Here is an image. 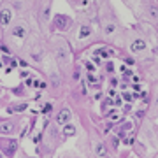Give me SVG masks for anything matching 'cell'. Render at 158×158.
Returning a JSON list of instances; mask_svg holds the SVG:
<instances>
[{
	"mask_svg": "<svg viewBox=\"0 0 158 158\" xmlns=\"http://www.w3.org/2000/svg\"><path fill=\"white\" fill-rule=\"evenodd\" d=\"M55 27H56V28H60V30H67L69 27H70V19L60 14V16L55 18Z\"/></svg>",
	"mask_w": 158,
	"mask_h": 158,
	"instance_id": "obj_1",
	"label": "cell"
},
{
	"mask_svg": "<svg viewBox=\"0 0 158 158\" xmlns=\"http://www.w3.org/2000/svg\"><path fill=\"white\" fill-rule=\"evenodd\" d=\"M16 141H4L2 142V149L6 151L7 156H11V155H14V151H16Z\"/></svg>",
	"mask_w": 158,
	"mask_h": 158,
	"instance_id": "obj_2",
	"label": "cell"
},
{
	"mask_svg": "<svg viewBox=\"0 0 158 158\" xmlns=\"http://www.w3.org/2000/svg\"><path fill=\"white\" fill-rule=\"evenodd\" d=\"M69 119H70V109H62V111L56 114V123L58 125H65Z\"/></svg>",
	"mask_w": 158,
	"mask_h": 158,
	"instance_id": "obj_3",
	"label": "cell"
},
{
	"mask_svg": "<svg viewBox=\"0 0 158 158\" xmlns=\"http://www.w3.org/2000/svg\"><path fill=\"white\" fill-rule=\"evenodd\" d=\"M11 18H12V14H11V11H9V9H2V11H0V23H2V27L9 25Z\"/></svg>",
	"mask_w": 158,
	"mask_h": 158,
	"instance_id": "obj_4",
	"label": "cell"
},
{
	"mask_svg": "<svg viewBox=\"0 0 158 158\" xmlns=\"http://www.w3.org/2000/svg\"><path fill=\"white\" fill-rule=\"evenodd\" d=\"M130 49L134 51V53L144 51V49H146V42H144L142 39H137V40H134V42H132V46H130Z\"/></svg>",
	"mask_w": 158,
	"mask_h": 158,
	"instance_id": "obj_5",
	"label": "cell"
},
{
	"mask_svg": "<svg viewBox=\"0 0 158 158\" xmlns=\"http://www.w3.org/2000/svg\"><path fill=\"white\" fill-rule=\"evenodd\" d=\"M25 34H27V27H25L23 23L16 25V27H14V30H12V35H14V37H19V39H21V37H25Z\"/></svg>",
	"mask_w": 158,
	"mask_h": 158,
	"instance_id": "obj_6",
	"label": "cell"
},
{
	"mask_svg": "<svg viewBox=\"0 0 158 158\" xmlns=\"http://www.w3.org/2000/svg\"><path fill=\"white\" fill-rule=\"evenodd\" d=\"M74 134H76V127L70 123H65V127H63V135L65 137H72Z\"/></svg>",
	"mask_w": 158,
	"mask_h": 158,
	"instance_id": "obj_7",
	"label": "cell"
},
{
	"mask_svg": "<svg viewBox=\"0 0 158 158\" xmlns=\"http://www.w3.org/2000/svg\"><path fill=\"white\" fill-rule=\"evenodd\" d=\"M28 86H34V88H44L46 83H42V81H37V79H30V81H28Z\"/></svg>",
	"mask_w": 158,
	"mask_h": 158,
	"instance_id": "obj_8",
	"label": "cell"
},
{
	"mask_svg": "<svg viewBox=\"0 0 158 158\" xmlns=\"http://www.w3.org/2000/svg\"><path fill=\"white\" fill-rule=\"evenodd\" d=\"M88 35H90V28H88L86 25H83L81 30H79V39H85V37H88Z\"/></svg>",
	"mask_w": 158,
	"mask_h": 158,
	"instance_id": "obj_9",
	"label": "cell"
},
{
	"mask_svg": "<svg viewBox=\"0 0 158 158\" xmlns=\"http://www.w3.org/2000/svg\"><path fill=\"white\" fill-rule=\"evenodd\" d=\"M12 132V123H6L0 127V134H11Z\"/></svg>",
	"mask_w": 158,
	"mask_h": 158,
	"instance_id": "obj_10",
	"label": "cell"
},
{
	"mask_svg": "<svg viewBox=\"0 0 158 158\" xmlns=\"http://www.w3.org/2000/svg\"><path fill=\"white\" fill-rule=\"evenodd\" d=\"M97 155H98V156H106V155H107V149L102 146V144H98V146H97Z\"/></svg>",
	"mask_w": 158,
	"mask_h": 158,
	"instance_id": "obj_11",
	"label": "cell"
},
{
	"mask_svg": "<svg viewBox=\"0 0 158 158\" xmlns=\"http://www.w3.org/2000/svg\"><path fill=\"white\" fill-rule=\"evenodd\" d=\"M97 53H98V55H102L104 58H109V56H113V51H107V49H98Z\"/></svg>",
	"mask_w": 158,
	"mask_h": 158,
	"instance_id": "obj_12",
	"label": "cell"
},
{
	"mask_svg": "<svg viewBox=\"0 0 158 158\" xmlns=\"http://www.w3.org/2000/svg\"><path fill=\"white\" fill-rule=\"evenodd\" d=\"M86 69H88V72H93L95 69H93V65H91L90 62H86Z\"/></svg>",
	"mask_w": 158,
	"mask_h": 158,
	"instance_id": "obj_13",
	"label": "cell"
},
{
	"mask_svg": "<svg viewBox=\"0 0 158 158\" xmlns=\"http://www.w3.org/2000/svg\"><path fill=\"white\" fill-rule=\"evenodd\" d=\"M149 12H151V16H153V18H156V16H158V11H156V9H151Z\"/></svg>",
	"mask_w": 158,
	"mask_h": 158,
	"instance_id": "obj_14",
	"label": "cell"
},
{
	"mask_svg": "<svg viewBox=\"0 0 158 158\" xmlns=\"http://www.w3.org/2000/svg\"><path fill=\"white\" fill-rule=\"evenodd\" d=\"M113 30H114V27H113V25H109L107 28H106V32H107V34H111V32H113Z\"/></svg>",
	"mask_w": 158,
	"mask_h": 158,
	"instance_id": "obj_15",
	"label": "cell"
}]
</instances>
